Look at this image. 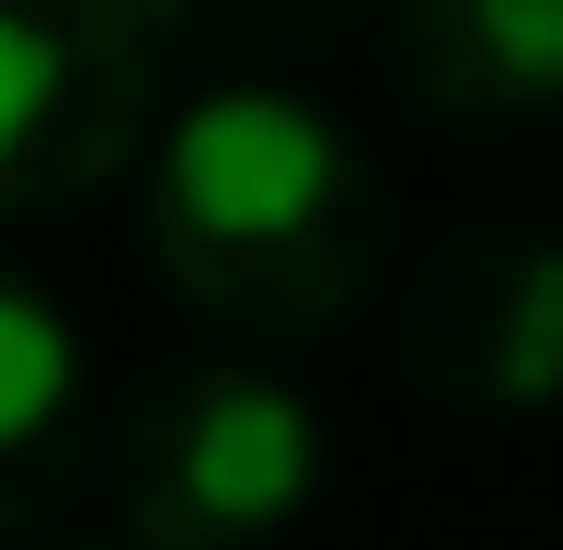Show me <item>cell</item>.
Returning a JSON list of instances; mask_svg holds the SVG:
<instances>
[{"instance_id": "cell-1", "label": "cell", "mask_w": 563, "mask_h": 550, "mask_svg": "<svg viewBox=\"0 0 563 550\" xmlns=\"http://www.w3.org/2000/svg\"><path fill=\"white\" fill-rule=\"evenodd\" d=\"M139 250L225 350H301L351 326L388 263V176L288 76H213L139 164Z\"/></svg>"}, {"instance_id": "cell-2", "label": "cell", "mask_w": 563, "mask_h": 550, "mask_svg": "<svg viewBox=\"0 0 563 550\" xmlns=\"http://www.w3.org/2000/svg\"><path fill=\"white\" fill-rule=\"evenodd\" d=\"M101 489L139 550H263L325 489V426L263 350L151 363L101 426Z\"/></svg>"}, {"instance_id": "cell-3", "label": "cell", "mask_w": 563, "mask_h": 550, "mask_svg": "<svg viewBox=\"0 0 563 550\" xmlns=\"http://www.w3.org/2000/svg\"><path fill=\"white\" fill-rule=\"evenodd\" d=\"M163 138L151 0H0V225L101 201Z\"/></svg>"}, {"instance_id": "cell-4", "label": "cell", "mask_w": 563, "mask_h": 550, "mask_svg": "<svg viewBox=\"0 0 563 550\" xmlns=\"http://www.w3.org/2000/svg\"><path fill=\"white\" fill-rule=\"evenodd\" d=\"M388 350L439 413H551L563 401V238L551 225H451L401 276Z\"/></svg>"}, {"instance_id": "cell-5", "label": "cell", "mask_w": 563, "mask_h": 550, "mask_svg": "<svg viewBox=\"0 0 563 550\" xmlns=\"http://www.w3.org/2000/svg\"><path fill=\"white\" fill-rule=\"evenodd\" d=\"M388 88L426 125L501 138L563 113V0H388Z\"/></svg>"}, {"instance_id": "cell-6", "label": "cell", "mask_w": 563, "mask_h": 550, "mask_svg": "<svg viewBox=\"0 0 563 550\" xmlns=\"http://www.w3.org/2000/svg\"><path fill=\"white\" fill-rule=\"evenodd\" d=\"M101 463V401H88V338L25 263H0V538L51 526L76 475Z\"/></svg>"}, {"instance_id": "cell-7", "label": "cell", "mask_w": 563, "mask_h": 550, "mask_svg": "<svg viewBox=\"0 0 563 550\" xmlns=\"http://www.w3.org/2000/svg\"><path fill=\"white\" fill-rule=\"evenodd\" d=\"M363 13H376V0H151L163 50H201L225 76H288V63L339 50Z\"/></svg>"}, {"instance_id": "cell-8", "label": "cell", "mask_w": 563, "mask_h": 550, "mask_svg": "<svg viewBox=\"0 0 563 550\" xmlns=\"http://www.w3.org/2000/svg\"><path fill=\"white\" fill-rule=\"evenodd\" d=\"M76 550H139V538H76Z\"/></svg>"}]
</instances>
